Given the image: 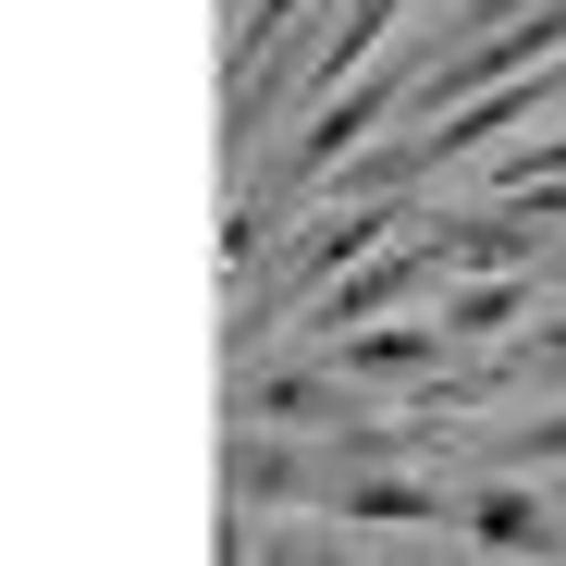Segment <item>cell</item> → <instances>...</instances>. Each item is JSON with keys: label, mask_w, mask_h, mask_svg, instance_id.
Here are the masks:
<instances>
[{"label": "cell", "mask_w": 566, "mask_h": 566, "mask_svg": "<svg viewBox=\"0 0 566 566\" xmlns=\"http://www.w3.org/2000/svg\"><path fill=\"white\" fill-rule=\"evenodd\" d=\"M395 13H407V0H345V13L321 25V50H271L247 86H234V112H222V136L247 148L259 124H271V99H333V86H357L369 74V50H382L395 38Z\"/></svg>", "instance_id": "1"}, {"label": "cell", "mask_w": 566, "mask_h": 566, "mask_svg": "<svg viewBox=\"0 0 566 566\" xmlns=\"http://www.w3.org/2000/svg\"><path fill=\"white\" fill-rule=\"evenodd\" d=\"M431 283H455L443 234H395V247H369L357 271H333V283H321V345H333V333H357V321H395L407 296H431Z\"/></svg>", "instance_id": "2"}, {"label": "cell", "mask_w": 566, "mask_h": 566, "mask_svg": "<svg viewBox=\"0 0 566 566\" xmlns=\"http://www.w3.org/2000/svg\"><path fill=\"white\" fill-rule=\"evenodd\" d=\"M407 99H419V74H407V62H382V74L333 86V112H308V124H296V148H283V185H321V172H333L369 124H382V112H407Z\"/></svg>", "instance_id": "3"}, {"label": "cell", "mask_w": 566, "mask_h": 566, "mask_svg": "<svg viewBox=\"0 0 566 566\" xmlns=\"http://www.w3.org/2000/svg\"><path fill=\"white\" fill-rule=\"evenodd\" d=\"M333 481V455H308V443H283L271 419H247V431H222V505H247V517H271L283 493H321Z\"/></svg>", "instance_id": "4"}, {"label": "cell", "mask_w": 566, "mask_h": 566, "mask_svg": "<svg viewBox=\"0 0 566 566\" xmlns=\"http://www.w3.org/2000/svg\"><path fill=\"white\" fill-rule=\"evenodd\" d=\"M321 505L369 517V530H443V517H468V493H431V481H407V468H333Z\"/></svg>", "instance_id": "5"}, {"label": "cell", "mask_w": 566, "mask_h": 566, "mask_svg": "<svg viewBox=\"0 0 566 566\" xmlns=\"http://www.w3.org/2000/svg\"><path fill=\"white\" fill-rule=\"evenodd\" d=\"M443 345H455L443 321H431V333H419V321H357V333H333L321 357L345 369V382H419V369H443Z\"/></svg>", "instance_id": "6"}, {"label": "cell", "mask_w": 566, "mask_h": 566, "mask_svg": "<svg viewBox=\"0 0 566 566\" xmlns=\"http://www.w3.org/2000/svg\"><path fill=\"white\" fill-rule=\"evenodd\" d=\"M247 419H271V431H357V382L345 369H283V382L247 395Z\"/></svg>", "instance_id": "7"}, {"label": "cell", "mask_w": 566, "mask_h": 566, "mask_svg": "<svg viewBox=\"0 0 566 566\" xmlns=\"http://www.w3.org/2000/svg\"><path fill=\"white\" fill-rule=\"evenodd\" d=\"M468 530H481L493 554H554V542H566V517H554L530 481H493V493H468Z\"/></svg>", "instance_id": "8"}, {"label": "cell", "mask_w": 566, "mask_h": 566, "mask_svg": "<svg viewBox=\"0 0 566 566\" xmlns=\"http://www.w3.org/2000/svg\"><path fill=\"white\" fill-rule=\"evenodd\" d=\"M530 321V271H468L455 296H443V333L455 345H493V333H517Z\"/></svg>", "instance_id": "9"}, {"label": "cell", "mask_w": 566, "mask_h": 566, "mask_svg": "<svg viewBox=\"0 0 566 566\" xmlns=\"http://www.w3.org/2000/svg\"><path fill=\"white\" fill-rule=\"evenodd\" d=\"M296 13H308V0H247V25H234V62H222V86H247L283 38H296Z\"/></svg>", "instance_id": "10"}, {"label": "cell", "mask_w": 566, "mask_h": 566, "mask_svg": "<svg viewBox=\"0 0 566 566\" xmlns=\"http://www.w3.org/2000/svg\"><path fill=\"white\" fill-rule=\"evenodd\" d=\"M493 455H505V468H566V407H542V419L493 431Z\"/></svg>", "instance_id": "11"}, {"label": "cell", "mask_w": 566, "mask_h": 566, "mask_svg": "<svg viewBox=\"0 0 566 566\" xmlns=\"http://www.w3.org/2000/svg\"><path fill=\"white\" fill-rule=\"evenodd\" d=\"M259 566H321V530H296V517H283V530L259 542Z\"/></svg>", "instance_id": "12"}]
</instances>
